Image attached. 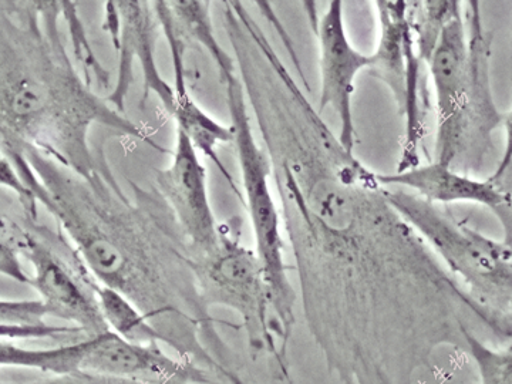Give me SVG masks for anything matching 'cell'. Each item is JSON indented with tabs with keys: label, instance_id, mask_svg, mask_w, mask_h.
I'll return each mask as SVG.
<instances>
[{
	"label": "cell",
	"instance_id": "1",
	"mask_svg": "<svg viewBox=\"0 0 512 384\" xmlns=\"http://www.w3.org/2000/svg\"><path fill=\"white\" fill-rule=\"evenodd\" d=\"M9 154L30 200L43 205L94 281L134 303L181 359L224 373L200 342L211 318L190 268V252L173 214L137 190L124 194L109 170L86 178L35 148Z\"/></svg>",
	"mask_w": 512,
	"mask_h": 384
},
{
	"label": "cell",
	"instance_id": "2",
	"mask_svg": "<svg viewBox=\"0 0 512 384\" xmlns=\"http://www.w3.org/2000/svg\"><path fill=\"white\" fill-rule=\"evenodd\" d=\"M60 15V2H0V154L35 148L89 178L99 168L90 147L96 124L165 151L80 77Z\"/></svg>",
	"mask_w": 512,
	"mask_h": 384
},
{
	"label": "cell",
	"instance_id": "3",
	"mask_svg": "<svg viewBox=\"0 0 512 384\" xmlns=\"http://www.w3.org/2000/svg\"><path fill=\"white\" fill-rule=\"evenodd\" d=\"M235 148H237L242 188L252 231L255 238V254L264 272L271 311L274 313L279 357L286 362L289 340L295 326L296 292L288 275L285 262V239L282 235V217L271 190L272 168L268 154L256 140L251 126L247 96L237 70H220Z\"/></svg>",
	"mask_w": 512,
	"mask_h": 384
},
{
	"label": "cell",
	"instance_id": "4",
	"mask_svg": "<svg viewBox=\"0 0 512 384\" xmlns=\"http://www.w3.org/2000/svg\"><path fill=\"white\" fill-rule=\"evenodd\" d=\"M383 194L478 305L512 322L511 242L485 237L412 192L383 187Z\"/></svg>",
	"mask_w": 512,
	"mask_h": 384
},
{
	"label": "cell",
	"instance_id": "5",
	"mask_svg": "<svg viewBox=\"0 0 512 384\" xmlns=\"http://www.w3.org/2000/svg\"><path fill=\"white\" fill-rule=\"evenodd\" d=\"M190 268L205 308L217 305L237 312L247 330L249 348L268 352L282 370L264 272L255 251L241 244L238 232L222 225L217 247L190 258Z\"/></svg>",
	"mask_w": 512,
	"mask_h": 384
},
{
	"label": "cell",
	"instance_id": "6",
	"mask_svg": "<svg viewBox=\"0 0 512 384\" xmlns=\"http://www.w3.org/2000/svg\"><path fill=\"white\" fill-rule=\"evenodd\" d=\"M467 6L468 83L453 123L437 134L434 160L457 171L467 157L477 163L488 146L491 147L495 128L511 121L510 113L497 110L491 92V40L485 33L480 3L468 2Z\"/></svg>",
	"mask_w": 512,
	"mask_h": 384
},
{
	"label": "cell",
	"instance_id": "7",
	"mask_svg": "<svg viewBox=\"0 0 512 384\" xmlns=\"http://www.w3.org/2000/svg\"><path fill=\"white\" fill-rule=\"evenodd\" d=\"M380 40L370 69L392 90L400 113L406 117L402 160L397 171L419 165V147L424 136L421 101L423 62L417 53L409 18V2H376Z\"/></svg>",
	"mask_w": 512,
	"mask_h": 384
},
{
	"label": "cell",
	"instance_id": "8",
	"mask_svg": "<svg viewBox=\"0 0 512 384\" xmlns=\"http://www.w3.org/2000/svg\"><path fill=\"white\" fill-rule=\"evenodd\" d=\"M12 229L19 254L28 258L35 271L30 276V286L39 293L47 313L72 322L89 338L109 332L93 291V276L79 256L72 264L32 232L16 225Z\"/></svg>",
	"mask_w": 512,
	"mask_h": 384
},
{
	"label": "cell",
	"instance_id": "9",
	"mask_svg": "<svg viewBox=\"0 0 512 384\" xmlns=\"http://www.w3.org/2000/svg\"><path fill=\"white\" fill-rule=\"evenodd\" d=\"M157 15L153 3L148 2H107L104 9L103 29L109 33L113 46L119 50V74L116 90L106 97L107 103L120 113L130 84L133 82V64L140 63L143 73V104L151 93L156 94L168 114L174 104V90L165 82L158 69L156 43L158 35Z\"/></svg>",
	"mask_w": 512,
	"mask_h": 384
},
{
	"label": "cell",
	"instance_id": "10",
	"mask_svg": "<svg viewBox=\"0 0 512 384\" xmlns=\"http://www.w3.org/2000/svg\"><path fill=\"white\" fill-rule=\"evenodd\" d=\"M157 188L183 232L190 258L208 254L217 247L222 225L218 224L211 207L207 171L198 151L180 130L175 137L171 163L158 171Z\"/></svg>",
	"mask_w": 512,
	"mask_h": 384
},
{
	"label": "cell",
	"instance_id": "11",
	"mask_svg": "<svg viewBox=\"0 0 512 384\" xmlns=\"http://www.w3.org/2000/svg\"><path fill=\"white\" fill-rule=\"evenodd\" d=\"M320 104L318 113L335 111L340 123L338 140L348 153L355 150L353 96L357 74L370 69L372 57L359 52L346 32L343 2L333 0L318 20Z\"/></svg>",
	"mask_w": 512,
	"mask_h": 384
},
{
	"label": "cell",
	"instance_id": "12",
	"mask_svg": "<svg viewBox=\"0 0 512 384\" xmlns=\"http://www.w3.org/2000/svg\"><path fill=\"white\" fill-rule=\"evenodd\" d=\"M376 180L384 188L412 192L421 200L434 205L458 202L483 205L497 215L504 227L505 241L511 242L510 183L495 180L493 177L478 180L437 161L392 174H376Z\"/></svg>",
	"mask_w": 512,
	"mask_h": 384
},
{
	"label": "cell",
	"instance_id": "13",
	"mask_svg": "<svg viewBox=\"0 0 512 384\" xmlns=\"http://www.w3.org/2000/svg\"><path fill=\"white\" fill-rule=\"evenodd\" d=\"M99 375L124 377L150 384H204L210 382L204 367L173 359L161 345H137L116 333L87 339L79 369Z\"/></svg>",
	"mask_w": 512,
	"mask_h": 384
},
{
	"label": "cell",
	"instance_id": "14",
	"mask_svg": "<svg viewBox=\"0 0 512 384\" xmlns=\"http://www.w3.org/2000/svg\"><path fill=\"white\" fill-rule=\"evenodd\" d=\"M158 23H160V29L163 30L168 45H170L171 62L174 67V104L170 116L177 123V130L187 136L195 150L200 151L202 156L217 165L232 190L238 194L237 184L218 154V147L221 144L234 141V131L231 126H224L220 121L212 119L210 114L205 113L192 100L190 90H188L187 76H185L183 36L178 32L177 26L170 16H161Z\"/></svg>",
	"mask_w": 512,
	"mask_h": 384
},
{
	"label": "cell",
	"instance_id": "15",
	"mask_svg": "<svg viewBox=\"0 0 512 384\" xmlns=\"http://www.w3.org/2000/svg\"><path fill=\"white\" fill-rule=\"evenodd\" d=\"M468 35L466 9L456 10L441 30L429 62L437 107V134L446 131L456 117L468 83Z\"/></svg>",
	"mask_w": 512,
	"mask_h": 384
},
{
	"label": "cell",
	"instance_id": "16",
	"mask_svg": "<svg viewBox=\"0 0 512 384\" xmlns=\"http://www.w3.org/2000/svg\"><path fill=\"white\" fill-rule=\"evenodd\" d=\"M93 291L104 322L111 332L137 345H167V339L126 296L96 281Z\"/></svg>",
	"mask_w": 512,
	"mask_h": 384
},
{
	"label": "cell",
	"instance_id": "17",
	"mask_svg": "<svg viewBox=\"0 0 512 384\" xmlns=\"http://www.w3.org/2000/svg\"><path fill=\"white\" fill-rule=\"evenodd\" d=\"M87 339L56 349H23L6 339H0V367H28L53 375L79 369Z\"/></svg>",
	"mask_w": 512,
	"mask_h": 384
},
{
	"label": "cell",
	"instance_id": "18",
	"mask_svg": "<svg viewBox=\"0 0 512 384\" xmlns=\"http://www.w3.org/2000/svg\"><path fill=\"white\" fill-rule=\"evenodd\" d=\"M178 29L204 47L208 55L217 64L218 70L235 66L234 59L228 55L215 36L211 19L210 2H192V0H175L168 2Z\"/></svg>",
	"mask_w": 512,
	"mask_h": 384
},
{
	"label": "cell",
	"instance_id": "19",
	"mask_svg": "<svg viewBox=\"0 0 512 384\" xmlns=\"http://www.w3.org/2000/svg\"><path fill=\"white\" fill-rule=\"evenodd\" d=\"M463 340L476 362L481 384H512L511 343L505 349H493L468 329L463 332Z\"/></svg>",
	"mask_w": 512,
	"mask_h": 384
},
{
	"label": "cell",
	"instance_id": "20",
	"mask_svg": "<svg viewBox=\"0 0 512 384\" xmlns=\"http://www.w3.org/2000/svg\"><path fill=\"white\" fill-rule=\"evenodd\" d=\"M60 10L62 16L69 26V33L72 36V45L74 55H76L79 63H82L84 80L92 87V76L96 80L101 89H106L110 83L109 73L106 72L99 60L94 56L92 47L89 45L86 33H84L82 22H80L79 12L73 2H60Z\"/></svg>",
	"mask_w": 512,
	"mask_h": 384
},
{
	"label": "cell",
	"instance_id": "21",
	"mask_svg": "<svg viewBox=\"0 0 512 384\" xmlns=\"http://www.w3.org/2000/svg\"><path fill=\"white\" fill-rule=\"evenodd\" d=\"M49 315L40 299L9 301L0 299V326H43Z\"/></svg>",
	"mask_w": 512,
	"mask_h": 384
},
{
	"label": "cell",
	"instance_id": "22",
	"mask_svg": "<svg viewBox=\"0 0 512 384\" xmlns=\"http://www.w3.org/2000/svg\"><path fill=\"white\" fill-rule=\"evenodd\" d=\"M0 275L13 279L18 284L30 285V275L26 274L20 262L12 224L0 214Z\"/></svg>",
	"mask_w": 512,
	"mask_h": 384
},
{
	"label": "cell",
	"instance_id": "23",
	"mask_svg": "<svg viewBox=\"0 0 512 384\" xmlns=\"http://www.w3.org/2000/svg\"><path fill=\"white\" fill-rule=\"evenodd\" d=\"M16 384H150L137 382V380L124 379V377L99 375V373L84 372V370H73V372L53 375L46 379L35 380V382Z\"/></svg>",
	"mask_w": 512,
	"mask_h": 384
},
{
	"label": "cell",
	"instance_id": "24",
	"mask_svg": "<svg viewBox=\"0 0 512 384\" xmlns=\"http://www.w3.org/2000/svg\"><path fill=\"white\" fill-rule=\"evenodd\" d=\"M79 332L77 328L64 326H0V339H42L64 335V333Z\"/></svg>",
	"mask_w": 512,
	"mask_h": 384
},
{
	"label": "cell",
	"instance_id": "25",
	"mask_svg": "<svg viewBox=\"0 0 512 384\" xmlns=\"http://www.w3.org/2000/svg\"><path fill=\"white\" fill-rule=\"evenodd\" d=\"M473 299V298H471ZM474 301V299H473ZM476 302V301H474ZM477 308L476 311L471 312L474 313V315L477 316L478 319H480L481 323H484L487 328H490L493 330L494 333L500 332L501 329V320L497 318V316L494 315V313L488 312L487 309L483 308V306L478 305L476 302ZM470 312V311H468ZM458 335V333H457Z\"/></svg>",
	"mask_w": 512,
	"mask_h": 384
},
{
	"label": "cell",
	"instance_id": "26",
	"mask_svg": "<svg viewBox=\"0 0 512 384\" xmlns=\"http://www.w3.org/2000/svg\"><path fill=\"white\" fill-rule=\"evenodd\" d=\"M0 384H6V383H0Z\"/></svg>",
	"mask_w": 512,
	"mask_h": 384
}]
</instances>
